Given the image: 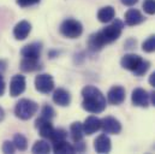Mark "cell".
Wrapping results in <instances>:
<instances>
[{"instance_id":"cell-1","label":"cell","mask_w":155,"mask_h":154,"mask_svg":"<svg viewBox=\"0 0 155 154\" xmlns=\"http://www.w3.org/2000/svg\"><path fill=\"white\" fill-rule=\"evenodd\" d=\"M123 28H124L123 22L120 19H116L110 25L105 27L102 30L91 34L89 40H88L89 49L93 52H96V51L102 49L104 46L114 42L116 40L120 38Z\"/></svg>"},{"instance_id":"cell-2","label":"cell","mask_w":155,"mask_h":154,"mask_svg":"<svg viewBox=\"0 0 155 154\" xmlns=\"http://www.w3.org/2000/svg\"><path fill=\"white\" fill-rule=\"evenodd\" d=\"M82 107L89 113H101L106 109V98L101 93L100 89H97L94 85H85L82 89Z\"/></svg>"},{"instance_id":"cell-3","label":"cell","mask_w":155,"mask_h":154,"mask_svg":"<svg viewBox=\"0 0 155 154\" xmlns=\"http://www.w3.org/2000/svg\"><path fill=\"white\" fill-rule=\"evenodd\" d=\"M120 65L121 68L134 72L135 76L138 77L143 76L150 68V63L148 60H144L138 54H134V53L125 54L120 60Z\"/></svg>"},{"instance_id":"cell-4","label":"cell","mask_w":155,"mask_h":154,"mask_svg":"<svg viewBox=\"0 0 155 154\" xmlns=\"http://www.w3.org/2000/svg\"><path fill=\"white\" fill-rule=\"evenodd\" d=\"M39 110V105L30 99H21L15 107V115L17 118L28 120Z\"/></svg>"},{"instance_id":"cell-5","label":"cell","mask_w":155,"mask_h":154,"mask_svg":"<svg viewBox=\"0 0 155 154\" xmlns=\"http://www.w3.org/2000/svg\"><path fill=\"white\" fill-rule=\"evenodd\" d=\"M60 33L68 38H77L83 33V25L81 22L72 18L65 19L60 25Z\"/></svg>"},{"instance_id":"cell-6","label":"cell","mask_w":155,"mask_h":154,"mask_svg":"<svg viewBox=\"0 0 155 154\" xmlns=\"http://www.w3.org/2000/svg\"><path fill=\"white\" fill-rule=\"evenodd\" d=\"M35 88L42 94H48L54 89L53 77L48 74H41L35 78Z\"/></svg>"},{"instance_id":"cell-7","label":"cell","mask_w":155,"mask_h":154,"mask_svg":"<svg viewBox=\"0 0 155 154\" xmlns=\"http://www.w3.org/2000/svg\"><path fill=\"white\" fill-rule=\"evenodd\" d=\"M131 101L135 106L137 107H144L147 109L149 106V94L147 93V90L142 89V88H136L132 90L131 94Z\"/></svg>"},{"instance_id":"cell-8","label":"cell","mask_w":155,"mask_h":154,"mask_svg":"<svg viewBox=\"0 0 155 154\" xmlns=\"http://www.w3.org/2000/svg\"><path fill=\"white\" fill-rule=\"evenodd\" d=\"M101 129L105 134L117 135L121 131V124L113 117H105L104 119H101Z\"/></svg>"},{"instance_id":"cell-9","label":"cell","mask_w":155,"mask_h":154,"mask_svg":"<svg viewBox=\"0 0 155 154\" xmlns=\"http://www.w3.org/2000/svg\"><path fill=\"white\" fill-rule=\"evenodd\" d=\"M35 128L39 130L40 135L43 139H48V140L51 139V136L54 131V128H53L51 120L47 119V118H43L41 116L35 120Z\"/></svg>"},{"instance_id":"cell-10","label":"cell","mask_w":155,"mask_h":154,"mask_svg":"<svg viewBox=\"0 0 155 154\" xmlns=\"http://www.w3.org/2000/svg\"><path fill=\"white\" fill-rule=\"evenodd\" d=\"M125 100V89L121 85H113L107 93V101L111 105H120Z\"/></svg>"},{"instance_id":"cell-11","label":"cell","mask_w":155,"mask_h":154,"mask_svg":"<svg viewBox=\"0 0 155 154\" xmlns=\"http://www.w3.org/2000/svg\"><path fill=\"white\" fill-rule=\"evenodd\" d=\"M25 90V77L22 75H15L10 83V95L16 98Z\"/></svg>"},{"instance_id":"cell-12","label":"cell","mask_w":155,"mask_h":154,"mask_svg":"<svg viewBox=\"0 0 155 154\" xmlns=\"http://www.w3.org/2000/svg\"><path fill=\"white\" fill-rule=\"evenodd\" d=\"M42 52V43L41 42H33L30 45H27L22 48L21 54L23 58H35L39 59Z\"/></svg>"},{"instance_id":"cell-13","label":"cell","mask_w":155,"mask_h":154,"mask_svg":"<svg viewBox=\"0 0 155 154\" xmlns=\"http://www.w3.org/2000/svg\"><path fill=\"white\" fill-rule=\"evenodd\" d=\"M111 140L110 137L106 135V134H102L100 136H97L94 141V149L100 154H104V153H108L111 152Z\"/></svg>"},{"instance_id":"cell-14","label":"cell","mask_w":155,"mask_h":154,"mask_svg":"<svg viewBox=\"0 0 155 154\" xmlns=\"http://www.w3.org/2000/svg\"><path fill=\"white\" fill-rule=\"evenodd\" d=\"M144 22V16L136 8H130L125 13V24L129 27H135Z\"/></svg>"},{"instance_id":"cell-15","label":"cell","mask_w":155,"mask_h":154,"mask_svg":"<svg viewBox=\"0 0 155 154\" xmlns=\"http://www.w3.org/2000/svg\"><path fill=\"white\" fill-rule=\"evenodd\" d=\"M31 32V24L28 21H21L13 29V36L16 40H25Z\"/></svg>"},{"instance_id":"cell-16","label":"cell","mask_w":155,"mask_h":154,"mask_svg":"<svg viewBox=\"0 0 155 154\" xmlns=\"http://www.w3.org/2000/svg\"><path fill=\"white\" fill-rule=\"evenodd\" d=\"M53 101L54 104L61 106V107H65V106H69L70 102H71V95L68 90L63 89V88H58L54 90L53 93Z\"/></svg>"},{"instance_id":"cell-17","label":"cell","mask_w":155,"mask_h":154,"mask_svg":"<svg viewBox=\"0 0 155 154\" xmlns=\"http://www.w3.org/2000/svg\"><path fill=\"white\" fill-rule=\"evenodd\" d=\"M100 129H101V119H99L97 117L90 116L83 123L84 135H93L94 132H96Z\"/></svg>"},{"instance_id":"cell-18","label":"cell","mask_w":155,"mask_h":154,"mask_svg":"<svg viewBox=\"0 0 155 154\" xmlns=\"http://www.w3.org/2000/svg\"><path fill=\"white\" fill-rule=\"evenodd\" d=\"M42 69V65L39 59L35 58H23L21 62V70L23 72H33Z\"/></svg>"},{"instance_id":"cell-19","label":"cell","mask_w":155,"mask_h":154,"mask_svg":"<svg viewBox=\"0 0 155 154\" xmlns=\"http://www.w3.org/2000/svg\"><path fill=\"white\" fill-rule=\"evenodd\" d=\"M114 17H116V10L112 6H105V7L100 8L97 12V19L101 23H108V22L113 21Z\"/></svg>"},{"instance_id":"cell-20","label":"cell","mask_w":155,"mask_h":154,"mask_svg":"<svg viewBox=\"0 0 155 154\" xmlns=\"http://www.w3.org/2000/svg\"><path fill=\"white\" fill-rule=\"evenodd\" d=\"M53 152L57 154H71L75 153V148L66 140H63L53 143Z\"/></svg>"},{"instance_id":"cell-21","label":"cell","mask_w":155,"mask_h":154,"mask_svg":"<svg viewBox=\"0 0 155 154\" xmlns=\"http://www.w3.org/2000/svg\"><path fill=\"white\" fill-rule=\"evenodd\" d=\"M70 134H71V139L74 142H79L83 140L84 136V130H83V124L79 122H75L71 124L70 126Z\"/></svg>"},{"instance_id":"cell-22","label":"cell","mask_w":155,"mask_h":154,"mask_svg":"<svg viewBox=\"0 0 155 154\" xmlns=\"http://www.w3.org/2000/svg\"><path fill=\"white\" fill-rule=\"evenodd\" d=\"M33 153H40V154H46V153H49L51 151V146L47 141L45 140H39L34 143L33 146Z\"/></svg>"},{"instance_id":"cell-23","label":"cell","mask_w":155,"mask_h":154,"mask_svg":"<svg viewBox=\"0 0 155 154\" xmlns=\"http://www.w3.org/2000/svg\"><path fill=\"white\" fill-rule=\"evenodd\" d=\"M13 145L16 146L17 149H19V151H22V152L28 148V141H27V139H25L23 135H21V134H16V135H15V137H13Z\"/></svg>"},{"instance_id":"cell-24","label":"cell","mask_w":155,"mask_h":154,"mask_svg":"<svg viewBox=\"0 0 155 154\" xmlns=\"http://www.w3.org/2000/svg\"><path fill=\"white\" fill-rule=\"evenodd\" d=\"M66 139H68V132L64 129H54L49 140L52 141V143H54V142H59V141H63Z\"/></svg>"},{"instance_id":"cell-25","label":"cell","mask_w":155,"mask_h":154,"mask_svg":"<svg viewBox=\"0 0 155 154\" xmlns=\"http://www.w3.org/2000/svg\"><path fill=\"white\" fill-rule=\"evenodd\" d=\"M142 49L146 53H153V52H155V35H150L142 43Z\"/></svg>"},{"instance_id":"cell-26","label":"cell","mask_w":155,"mask_h":154,"mask_svg":"<svg viewBox=\"0 0 155 154\" xmlns=\"http://www.w3.org/2000/svg\"><path fill=\"white\" fill-rule=\"evenodd\" d=\"M54 116H55V111H54V109H53L51 105L46 104V105L42 107V110H41V117L52 120V119L54 118Z\"/></svg>"},{"instance_id":"cell-27","label":"cell","mask_w":155,"mask_h":154,"mask_svg":"<svg viewBox=\"0 0 155 154\" xmlns=\"http://www.w3.org/2000/svg\"><path fill=\"white\" fill-rule=\"evenodd\" d=\"M143 10L148 15H155V0H144L143 1Z\"/></svg>"},{"instance_id":"cell-28","label":"cell","mask_w":155,"mask_h":154,"mask_svg":"<svg viewBox=\"0 0 155 154\" xmlns=\"http://www.w3.org/2000/svg\"><path fill=\"white\" fill-rule=\"evenodd\" d=\"M15 149H16V146L13 145V142H10V141L4 142V145H2V152L4 153H15Z\"/></svg>"},{"instance_id":"cell-29","label":"cell","mask_w":155,"mask_h":154,"mask_svg":"<svg viewBox=\"0 0 155 154\" xmlns=\"http://www.w3.org/2000/svg\"><path fill=\"white\" fill-rule=\"evenodd\" d=\"M38 2H40V0H17V4L21 7H28V6L35 5Z\"/></svg>"},{"instance_id":"cell-30","label":"cell","mask_w":155,"mask_h":154,"mask_svg":"<svg viewBox=\"0 0 155 154\" xmlns=\"http://www.w3.org/2000/svg\"><path fill=\"white\" fill-rule=\"evenodd\" d=\"M135 46H136V40H134V38H129V40L125 42V48H127V49L135 48Z\"/></svg>"},{"instance_id":"cell-31","label":"cell","mask_w":155,"mask_h":154,"mask_svg":"<svg viewBox=\"0 0 155 154\" xmlns=\"http://www.w3.org/2000/svg\"><path fill=\"white\" fill-rule=\"evenodd\" d=\"M4 93H5V81H4V77L0 74V96H2Z\"/></svg>"},{"instance_id":"cell-32","label":"cell","mask_w":155,"mask_h":154,"mask_svg":"<svg viewBox=\"0 0 155 154\" xmlns=\"http://www.w3.org/2000/svg\"><path fill=\"white\" fill-rule=\"evenodd\" d=\"M120 1H121V4L125 5V6H134L135 4L138 2V0H120Z\"/></svg>"},{"instance_id":"cell-33","label":"cell","mask_w":155,"mask_h":154,"mask_svg":"<svg viewBox=\"0 0 155 154\" xmlns=\"http://www.w3.org/2000/svg\"><path fill=\"white\" fill-rule=\"evenodd\" d=\"M148 82H149V84H150L152 87H154V88H155V72H153V74L149 76Z\"/></svg>"},{"instance_id":"cell-34","label":"cell","mask_w":155,"mask_h":154,"mask_svg":"<svg viewBox=\"0 0 155 154\" xmlns=\"http://www.w3.org/2000/svg\"><path fill=\"white\" fill-rule=\"evenodd\" d=\"M149 100L152 101V104H153V105L155 106V90L150 93V95H149Z\"/></svg>"},{"instance_id":"cell-35","label":"cell","mask_w":155,"mask_h":154,"mask_svg":"<svg viewBox=\"0 0 155 154\" xmlns=\"http://www.w3.org/2000/svg\"><path fill=\"white\" fill-rule=\"evenodd\" d=\"M5 66H6V63L2 62V60H0V72L5 70Z\"/></svg>"},{"instance_id":"cell-36","label":"cell","mask_w":155,"mask_h":154,"mask_svg":"<svg viewBox=\"0 0 155 154\" xmlns=\"http://www.w3.org/2000/svg\"><path fill=\"white\" fill-rule=\"evenodd\" d=\"M4 117H5V112H4V110L0 107V122L4 119Z\"/></svg>"}]
</instances>
